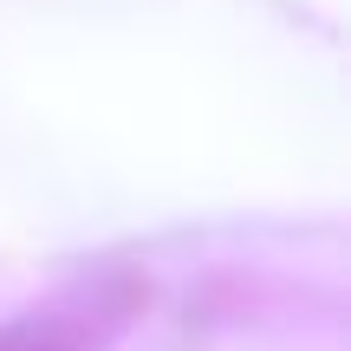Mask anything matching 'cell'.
<instances>
[{"label":"cell","mask_w":351,"mask_h":351,"mask_svg":"<svg viewBox=\"0 0 351 351\" xmlns=\"http://www.w3.org/2000/svg\"><path fill=\"white\" fill-rule=\"evenodd\" d=\"M143 306L150 280L137 267H91L0 319V351H111L143 319Z\"/></svg>","instance_id":"6da1fadb"}]
</instances>
